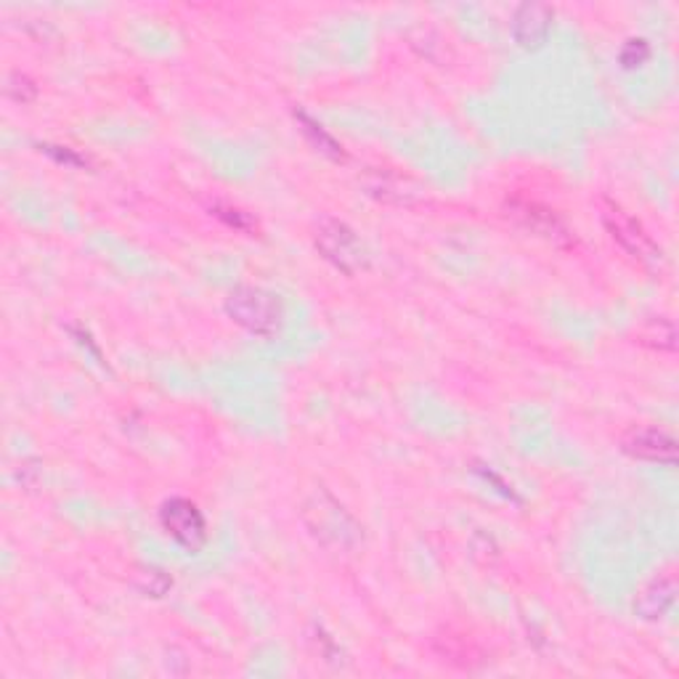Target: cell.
Returning <instances> with one entry per match:
<instances>
[{"instance_id": "cell-16", "label": "cell", "mask_w": 679, "mask_h": 679, "mask_svg": "<svg viewBox=\"0 0 679 679\" xmlns=\"http://www.w3.org/2000/svg\"><path fill=\"white\" fill-rule=\"evenodd\" d=\"M49 155H54L59 162H72V165H83L81 157H75L72 151H56V147H43Z\"/></svg>"}, {"instance_id": "cell-9", "label": "cell", "mask_w": 679, "mask_h": 679, "mask_svg": "<svg viewBox=\"0 0 679 679\" xmlns=\"http://www.w3.org/2000/svg\"><path fill=\"white\" fill-rule=\"evenodd\" d=\"M675 597H677L675 576H656L637 592L635 603H632V611H635V616L643 618V622H658V618H664L671 605H675Z\"/></svg>"}, {"instance_id": "cell-12", "label": "cell", "mask_w": 679, "mask_h": 679, "mask_svg": "<svg viewBox=\"0 0 679 679\" xmlns=\"http://www.w3.org/2000/svg\"><path fill=\"white\" fill-rule=\"evenodd\" d=\"M210 213H213L218 221L226 223L229 229H234V232H242V234H250V236L258 232V221H255V218L250 213H245L242 208H236V204L213 202Z\"/></svg>"}, {"instance_id": "cell-4", "label": "cell", "mask_w": 679, "mask_h": 679, "mask_svg": "<svg viewBox=\"0 0 679 679\" xmlns=\"http://www.w3.org/2000/svg\"><path fill=\"white\" fill-rule=\"evenodd\" d=\"M314 242L316 250H319L335 268H340L342 274L353 276L369 266V253L364 242L359 240V234H356L348 223L338 221V218H325V221L316 226Z\"/></svg>"}, {"instance_id": "cell-3", "label": "cell", "mask_w": 679, "mask_h": 679, "mask_svg": "<svg viewBox=\"0 0 679 679\" xmlns=\"http://www.w3.org/2000/svg\"><path fill=\"white\" fill-rule=\"evenodd\" d=\"M600 210H603V223L608 229L611 240L618 242V247L629 255L632 261L639 263L648 272H661L664 268V250L653 242V236L645 232L643 226L624 213L616 202L600 200Z\"/></svg>"}, {"instance_id": "cell-7", "label": "cell", "mask_w": 679, "mask_h": 679, "mask_svg": "<svg viewBox=\"0 0 679 679\" xmlns=\"http://www.w3.org/2000/svg\"><path fill=\"white\" fill-rule=\"evenodd\" d=\"M622 448L645 463H677V438L664 427H632L622 438Z\"/></svg>"}, {"instance_id": "cell-1", "label": "cell", "mask_w": 679, "mask_h": 679, "mask_svg": "<svg viewBox=\"0 0 679 679\" xmlns=\"http://www.w3.org/2000/svg\"><path fill=\"white\" fill-rule=\"evenodd\" d=\"M303 523L325 550L353 552L364 542V529L346 505L338 502L327 489L314 491L303 505Z\"/></svg>"}, {"instance_id": "cell-6", "label": "cell", "mask_w": 679, "mask_h": 679, "mask_svg": "<svg viewBox=\"0 0 679 679\" xmlns=\"http://www.w3.org/2000/svg\"><path fill=\"white\" fill-rule=\"evenodd\" d=\"M507 215H510L512 221H518L523 229H529L531 234L552 242V245L569 247L573 242L569 226H565V223L560 221L550 208H544V204L512 200L510 204H507Z\"/></svg>"}, {"instance_id": "cell-14", "label": "cell", "mask_w": 679, "mask_h": 679, "mask_svg": "<svg viewBox=\"0 0 679 679\" xmlns=\"http://www.w3.org/2000/svg\"><path fill=\"white\" fill-rule=\"evenodd\" d=\"M648 59H650V43L643 41V38H632V41H626L622 45V51H618V62L624 64V70L643 67Z\"/></svg>"}, {"instance_id": "cell-5", "label": "cell", "mask_w": 679, "mask_h": 679, "mask_svg": "<svg viewBox=\"0 0 679 679\" xmlns=\"http://www.w3.org/2000/svg\"><path fill=\"white\" fill-rule=\"evenodd\" d=\"M160 523L162 531L168 533L173 542H178L187 550H200V547L208 542V526H204V518L200 512V507L183 497L168 499L160 507Z\"/></svg>"}, {"instance_id": "cell-2", "label": "cell", "mask_w": 679, "mask_h": 679, "mask_svg": "<svg viewBox=\"0 0 679 679\" xmlns=\"http://www.w3.org/2000/svg\"><path fill=\"white\" fill-rule=\"evenodd\" d=\"M226 316L247 329L250 335H258V338H274L285 327V306H282L279 295L268 293L263 287L253 285H240L226 295Z\"/></svg>"}, {"instance_id": "cell-10", "label": "cell", "mask_w": 679, "mask_h": 679, "mask_svg": "<svg viewBox=\"0 0 679 679\" xmlns=\"http://www.w3.org/2000/svg\"><path fill=\"white\" fill-rule=\"evenodd\" d=\"M632 338H635L637 346L648 348V351H656V353L677 351V327H675V321L664 319V316L639 325Z\"/></svg>"}, {"instance_id": "cell-8", "label": "cell", "mask_w": 679, "mask_h": 679, "mask_svg": "<svg viewBox=\"0 0 679 679\" xmlns=\"http://www.w3.org/2000/svg\"><path fill=\"white\" fill-rule=\"evenodd\" d=\"M555 9L547 3H523L512 17V38L520 49L533 51L547 41L552 30Z\"/></svg>"}, {"instance_id": "cell-15", "label": "cell", "mask_w": 679, "mask_h": 679, "mask_svg": "<svg viewBox=\"0 0 679 679\" xmlns=\"http://www.w3.org/2000/svg\"><path fill=\"white\" fill-rule=\"evenodd\" d=\"M6 94L14 98V102L28 104V102H32V98H35L38 88L28 75H22V72H14V75L9 77V83H6Z\"/></svg>"}, {"instance_id": "cell-13", "label": "cell", "mask_w": 679, "mask_h": 679, "mask_svg": "<svg viewBox=\"0 0 679 679\" xmlns=\"http://www.w3.org/2000/svg\"><path fill=\"white\" fill-rule=\"evenodd\" d=\"M134 584L144 592V595L162 597L165 592L173 586V579H170L165 571L155 569V565H138L134 571Z\"/></svg>"}, {"instance_id": "cell-11", "label": "cell", "mask_w": 679, "mask_h": 679, "mask_svg": "<svg viewBox=\"0 0 679 679\" xmlns=\"http://www.w3.org/2000/svg\"><path fill=\"white\" fill-rule=\"evenodd\" d=\"M295 120L300 123V130H303V136L308 138V141L314 144L316 149L321 151V155H327L329 160H335V162H346V151H342V147L338 141H335L332 136L327 134L325 128H321L319 123L316 120H311V117L306 115V112H295Z\"/></svg>"}]
</instances>
